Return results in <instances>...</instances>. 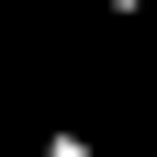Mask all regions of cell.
<instances>
[{
    "label": "cell",
    "instance_id": "obj_1",
    "mask_svg": "<svg viewBox=\"0 0 157 157\" xmlns=\"http://www.w3.org/2000/svg\"><path fill=\"white\" fill-rule=\"evenodd\" d=\"M45 157H124V146H101V135H78V124H56V135H45Z\"/></svg>",
    "mask_w": 157,
    "mask_h": 157
},
{
    "label": "cell",
    "instance_id": "obj_2",
    "mask_svg": "<svg viewBox=\"0 0 157 157\" xmlns=\"http://www.w3.org/2000/svg\"><path fill=\"white\" fill-rule=\"evenodd\" d=\"M101 11H112V23H135V11H146V0H101Z\"/></svg>",
    "mask_w": 157,
    "mask_h": 157
}]
</instances>
